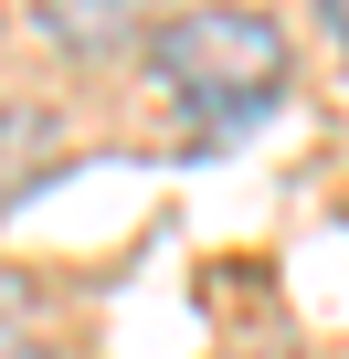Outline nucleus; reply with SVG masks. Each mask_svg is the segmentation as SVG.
<instances>
[{
  "instance_id": "obj_1",
  "label": "nucleus",
  "mask_w": 349,
  "mask_h": 359,
  "mask_svg": "<svg viewBox=\"0 0 349 359\" xmlns=\"http://www.w3.org/2000/svg\"><path fill=\"white\" fill-rule=\"evenodd\" d=\"M148 74L191 127H244L286 95V32L265 11H233V0H202V11L148 32Z\"/></svg>"
},
{
  "instance_id": "obj_2",
  "label": "nucleus",
  "mask_w": 349,
  "mask_h": 359,
  "mask_svg": "<svg viewBox=\"0 0 349 359\" xmlns=\"http://www.w3.org/2000/svg\"><path fill=\"white\" fill-rule=\"evenodd\" d=\"M148 11H159V0H32V22H43L64 53H117V43L148 32Z\"/></svg>"
},
{
  "instance_id": "obj_3",
  "label": "nucleus",
  "mask_w": 349,
  "mask_h": 359,
  "mask_svg": "<svg viewBox=\"0 0 349 359\" xmlns=\"http://www.w3.org/2000/svg\"><path fill=\"white\" fill-rule=\"evenodd\" d=\"M0 359H43V338H32V285L0 264Z\"/></svg>"
},
{
  "instance_id": "obj_4",
  "label": "nucleus",
  "mask_w": 349,
  "mask_h": 359,
  "mask_svg": "<svg viewBox=\"0 0 349 359\" xmlns=\"http://www.w3.org/2000/svg\"><path fill=\"white\" fill-rule=\"evenodd\" d=\"M32 137H43V116H32V106H0V180L22 169V148H32Z\"/></svg>"
},
{
  "instance_id": "obj_5",
  "label": "nucleus",
  "mask_w": 349,
  "mask_h": 359,
  "mask_svg": "<svg viewBox=\"0 0 349 359\" xmlns=\"http://www.w3.org/2000/svg\"><path fill=\"white\" fill-rule=\"evenodd\" d=\"M317 22H328V43H338V64H349V0H317Z\"/></svg>"
}]
</instances>
